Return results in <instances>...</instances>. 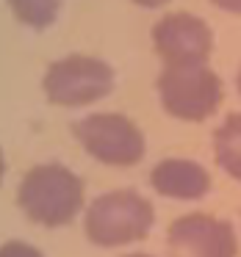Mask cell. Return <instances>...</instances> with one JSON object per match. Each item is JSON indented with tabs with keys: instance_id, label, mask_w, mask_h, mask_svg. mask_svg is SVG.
<instances>
[{
	"instance_id": "cell-1",
	"label": "cell",
	"mask_w": 241,
	"mask_h": 257,
	"mask_svg": "<svg viewBox=\"0 0 241 257\" xmlns=\"http://www.w3.org/2000/svg\"><path fill=\"white\" fill-rule=\"evenodd\" d=\"M84 180L64 163H39L17 185V205L39 227H67L84 210Z\"/></svg>"
},
{
	"instance_id": "cell-2",
	"label": "cell",
	"mask_w": 241,
	"mask_h": 257,
	"mask_svg": "<svg viewBox=\"0 0 241 257\" xmlns=\"http://www.w3.org/2000/svg\"><path fill=\"white\" fill-rule=\"evenodd\" d=\"M155 224V207L139 191L119 188L97 196L84 213V232L100 249L128 246L150 235Z\"/></svg>"
},
{
	"instance_id": "cell-3",
	"label": "cell",
	"mask_w": 241,
	"mask_h": 257,
	"mask_svg": "<svg viewBox=\"0 0 241 257\" xmlns=\"http://www.w3.org/2000/svg\"><path fill=\"white\" fill-rule=\"evenodd\" d=\"M158 97L169 116L202 122L222 102V80L205 64H167L158 75Z\"/></svg>"
},
{
	"instance_id": "cell-4",
	"label": "cell",
	"mask_w": 241,
	"mask_h": 257,
	"mask_svg": "<svg viewBox=\"0 0 241 257\" xmlns=\"http://www.w3.org/2000/svg\"><path fill=\"white\" fill-rule=\"evenodd\" d=\"M42 91L53 105H92L114 91V69L103 58L72 53L47 67L42 78Z\"/></svg>"
},
{
	"instance_id": "cell-5",
	"label": "cell",
	"mask_w": 241,
	"mask_h": 257,
	"mask_svg": "<svg viewBox=\"0 0 241 257\" xmlns=\"http://www.w3.org/2000/svg\"><path fill=\"white\" fill-rule=\"evenodd\" d=\"M75 139L95 161L106 166H136L144 158V133L122 113H89L72 124Z\"/></svg>"
},
{
	"instance_id": "cell-6",
	"label": "cell",
	"mask_w": 241,
	"mask_h": 257,
	"mask_svg": "<svg viewBox=\"0 0 241 257\" xmlns=\"http://www.w3.org/2000/svg\"><path fill=\"white\" fill-rule=\"evenodd\" d=\"M152 50L167 64H205L213 50V31L191 12H172L150 31Z\"/></svg>"
},
{
	"instance_id": "cell-7",
	"label": "cell",
	"mask_w": 241,
	"mask_h": 257,
	"mask_svg": "<svg viewBox=\"0 0 241 257\" xmlns=\"http://www.w3.org/2000/svg\"><path fill=\"white\" fill-rule=\"evenodd\" d=\"M167 243L172 257H235L238 251L230 221L208 213H189L172 221Z\"/></svg>"
},
{
	"instance_id": "cell-8",
	"label": "cell",
	"mask_w": 241,
	"mask_h": 257,
	"mask_svg": "<svg viewBox=\"0 0 241 257\" xmlns=\"http://www.w3.org/2000/svg\"><path fill=\"white\" fill-rule=\"evenodd\" d=\"M150 185L167 199L194 202L211 191V174L202 163L189 158H167L150 172Z\"/></svg>"
},
{
	"instance_id": "cell-9",
	"label": "cell",
	"mask_w": 241,
	"mask_h": 257,
	"mask_svg": "<svg viewBox=\"0 0 241 257\" xmlns=\"http://www.w3.org/2000/svg\"><path fill=\"white\" fill-rule=\"evenodd\" d=\"M213 158L219 169L241 183V113H230L213 133Z\"/></svg>"
},
{
	"instance_id": "cell-10",
	"label": "cell",
	"mask_w": 241,
	"mask_h": 257,
	"mask_svg": "<svg viewBox=\"0 0 241 257\" xmlns=\"http://www.w3.org/2000/svg\"><path fill=\"white\" fill-rule=\"evenodd\" d=\"M14 17L34 31H45L56 23L61 12V0H9Z\"/></svg>"
},
{
	"instance_id": "cell-11",
	"label": "cell",
	"mask_w": 241,
	"mask_h": 257,
	"mask_svg": "<svg viewBox=\"0 0 241 257\" xmlns=\"http://www.w3.org/2000/svg\"><path fill=\"white\" fill-rule=\"evenodd\" d=\"M0 257H45V254L25 240H6L0 246Z\"/></svg>"
},
{
	"instance_id": "cell-12",
	"label": "cell",
	"mask_w": 241,
	"mask_h": 257,
	"mask_svg": "<svg viewBox=\"0 0 241 257\" xmlns=\"http://www.w3.org/2000/svg\"><path fill=\"white\" fill-rule=\"evenodd\" d=\"M211 3L227 14H241V0H211Z\"/></svg>"
},
{
	"instance_id": "cell-13",
	"label": "cell",
	"mask_w": 241,
	"mask_h": 257,
	"mask_svg": "<svg viewBox=\"0 0 241 257\" xmlns=\"http://www.w3.org/2000/svg\"><path fill=\"white\" fill-rule=\"evenodd\" d=\"M133 3L141 9H158V6H167L169 0H133Z\"/></svg>"
},
{
	"instance_id": "cell-14",
	"label": "cell",
	"mask_w": 241,
	"mask_h": 257,
	"mask_svg": "<svg viewBox=\"0 0 241 257\" xmlns=\"http://www.w3.org/2000/svg\"><path fill=\"white\" fill-rule=\"evenodd\" d=\"M3 174H6V155L0 150V183H3Z\"/></svg>"
},
{
	"instance_id": "cell-15",
	"label": "cell",
	"mask_w": 241,
	"mask_h": 257,
	"mask_svg": "<svg viewBox=\"0 0 241 257\" xmlns=\"http://www.w3.org/2000/svg\"><path fill=\"white\" fill-rule=\"evenodd\" d=\"M235 86H238V94H241V67H238V75H235Z\"/></svg>"
},
{
	"instance_id": "cell-16",
	"label": "cell",
	"mask_w": 241,
	"mask_h": 257,
	"mask_svg": "<svg viewBox=\"0 0 241 257\" xmlns=\"http://www.w3.org/2000/svg\"><path fill=\"white\" fill-rule=\"evenodd\" d=\"M125 257H152V254H144V251H136V254H125Z\"/></svg>"
}]
</instances>
